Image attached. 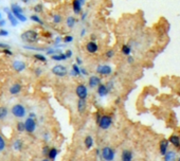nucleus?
I'll return each instance as SVG.
<instances>
[{"label": "nucleus", "mask_w": 180, "mask_h": 161, "mask_svg": "<svg viewBox=\"0 0 180 161\" xmlns=\"http://www.w3.org/2000/svg\"><path fill=\"white\" fill-rule=\"evenodd\" d=\"M0 49H11V47H10V45H8V44H6V42H1L0 41Z\"/></svg>", "instance_id": "a18cd8bd"}, {"label": "nucleus", "mask_w": 180, "mask_h": 161, "mask_svg": "<svg viewBox=\"0 0 180 161\" xmlns=\"http://www.w3.org/2000/svg\"><path fill=\"white\" fill-rule=\"evenodd\" d=\"M69 74H70L71 76H74V77L79 76V75H80V67H79L78 65H76V64H72L71 70L69 71Z\"/></svg>", "instance_id": "a211bd4d"}, {"label": "nucleus", "mask_w": 180, "mask_h": 161, "mask_svg": "<svg viewBox=\"0 0 180 161\" xmlns=\"http://www.w3.org/2000/svg\"><path fill=\"white\" fill-rule=\"evenodd\" d=\"M73 40H74V38H73V36H71V35H66L65 37H63V41H64L65 44H71Z\"/></svg>", "instance_id": "4c0bfd02"}, {"label": "nucleus", "mask_w": 180, "mask_h": 161, "mask_svg": "<svg viewBox=\"0 0 180 161\" xmlns=\"http://www.w3.org/2000/svg\"><path fill=\"white\" fill-rule=\"evenodd\" d=\"M41 161H51V160H50V159H48V158H45V159H42Z\"/></svg>", "instance_id": "e2e57ef3"}, {"label": "nucleus", "mask_w": 180, "mask_h": 161, "mask_svg": "<svg viewBox=\"0 0 180 161\" xmlns=\"http://www.w3.org/2000/svg\"><path fill=\"white\" fill-rule=\"evenodd\" d=\"M168 141H169L173 145H175L176 147H180V138H179L178 136H176V135L170 136V138L168 139Z\"/></svg>", "instance_id": "a878e982"}, {"label": "nucleus", "mask_w": 180, "mask_h": 161, "mask_svg": "<svg viewBox=\"0 0 180 161\" xmlns=\"http://www.w3.org/2000/svg\"><path fill=\"white\" fill-rule=\"evenodd\" d=\"M80 75H84V76L89 75L88 70H87V69H85V68H80Z\"/></svg>", "instance_id": "de8ad7c7"}, {"label": "nucleus", "mask_w": 180, "mask_h": 161, "mask_svg": "<svg viewBox=\"0 0 180 161\" xmlns=\"http://www.w3.org/2000/svg\"><path fill=\"white\" fill-rule=\"evenodd\" d=\"M23 48L27 49V50H37V51H44V50H46L45 48H36V47L31 46V45H26Z\"/></svg>", "instance_id": "58836bf2"}, {"label": "nucleus", "mask_w": 180, "mask_h": 161, "mask_svg": "<svg viewBox=\"0 0 180 161\" xmlns=\"http://www.w3.org/2000/svg\"><path fill=\"white\" fill-rule=\"evenodd\" d=\"M20 38L23 42L27 45H34L35 42L38 41V32L35 30H27L23 33H21Z\"/></svg>", "instance_id": "f257e3e1"}, {"label": "nucleus", "mask_w": 180, "mask_h": 161, "mask_svg": "<svg viewBox=\"0 0 180 161\" xmlns=\"http://www.w3.org/2000/svg\"><path fill=\"white\" fill-rule=\"evenodd\" d=\"M82 9H83V4L78 1V0H73L72 1V10L73 13L76 15H79L82 13Z\"/></svg>", "instance_id": "2eb2a0df"}, {"label": "nucleus", "mask_w": 180, "mask_h": 161, "mask_svg": "<svg viewBox=\"0 0 180 161\" xmlns=\"http://www.w3.org/2000/svg\"><path fill=\"white\" fill-rule=\"evenodd\" d=\"M2 18V14H1V11H0V19Z\"/></svg>", "instance_id": "0e129e2a"}, {"label": "nucleus", "mask_w": 180, "mask_h": 161, "mask_svg": "<svg viewBox=\"0 0 180 161\" xmlns=\"http://www.w3.org/2000/svg\"><path fill=\"white\" fill-rule=\"evenodd\" d=\"M75 64L78 65V66H80V65L83 64V59H82L79 56H76V57H75Z\"/></svg>", "instance_id": "09e8293b"}, {"label": "nucleus", "mask_w": 180, "mask_h": 161, "mask_svg": "<svg viewBox=\"0 0 180 161\" xmlns=\"http://www.w3.org/2000/svg\"><path fill=\"white\" fill-rule=\"evenodd\" d=\"M75 93L77 96L78 99H82V100H86L87 97H88V88L86 85L84 84H79L76 86L75 88Z\"/></svg>", "instance_id": "0eeeda50"}, {"label": "nucleus", "mask_w": 180, "mask_h": 161, "mask_svg": "<svg viewBox=\"0 0 180 161\" xmlns=\"http://www.w3.org/2000/svg\"><path fill=\"white\" fill-rule=\"evenodd\" d=\"M10 11L14 14V15H17V14H23V9L18 6L17 3H12L10 6Z\"/></svg>", "instance_id": "f3484780"}, {"label": "nucleus", "mask_w": 180, "mask_h": 161, "mask_svg": "<svg viewBox=\"0 0 180 161\" xmlns=\"http://www.w3.org/2000/svg\"><path fill=\"white\" fill-rule=\"evenodd\" d=\"M36 127H37V123L35 119L28 117L25 121V131H27L28 134H33L36 130Z\"/></svg>", "instance_id": "423d86ee"}, {"label": "nucleus", "mask_w": 180, "mask_h": 161, "mask_svg": "<svg viewBox=\"0 0 180 161\" xmlns=\"http://www.w3.org/2000/svg\"><path fill=\"white\" fill-rule=\"evenodd\" d=\"M44 35H45L46 37H51V36H52V34H50V33H44Z\"/></svg>", "instance_id": "bf43d9fd"}, {"label": "nucleus", "mask_w": 180, "mask_h": 161, "mask_svg": "<svg viewBox=\"0 0 180 161\" xmlns=\"http://www.w3.org/2000/svg\"><path fill=\"white\" fill-rule=\"evenodd\" d=\"M22 147H23V143H22V141H21L20 139H17V140L14 141V143H13V148H14L16 151H20V150L22 149Z\"/></svg>", "instance_id": "cd10ccee"}, {"label": "nucleus", "mask_w": 180, "mask_h": 161, "mask_svg": "<svg viewBox=\"0 0 180 161\" xmlns=\"http://www.w3.org/2000/svg\"><path fill=\"white\" fill-rule=\"evenodd\" d=\"M20 1H21L22 3H25V4H27V3L30 2V0H20Z\"/></svg>", "instance_id": "13d9d810"}, {"label": "nucleus", "mask_w": 180, "mask_h": 161, "mask_svg": "<svg viewBox=\"0 0 180 161\" xmlns=\"http://www.w3.org/2000/svg\"><path fill=\"white\" fill-rule=\"evenodd\" d=\"M6 146H7V143H6V140H4V138L0 135V151H2V150H4V148H6Z\"/></svg>", "instance_id": "e433bc0d"}, {"label": "nucleus", "mask_w": 180, "mask_h": 161, "mask_svg": "<svg viewBox=\"0 0 180 161\" xmlns=\"http://www.w3.org/2000/svg\"><path fill=\"white\" fill-rule=\"evenodd\" d=\"M168 143H169V141L168 140H165V139L160 142V154L161 155H164L166 153L167 147H168Z\"/></svg>", "instance_id": "5701e85b"}, {"label": "nucleus", "mask_w": 180, "mask_h": 161, "mask_svg": "<svg viewBox=\"0 0 180 161\" xmlns=\"http://www.w3.org/2000/svg\"><path fill=\"white\" fill-rule=\"evenodd\" d=\"M85 48H86V51H87L88 53H90V54H96V53L99 51V45H98L96 41H92V40L88 41V42L86 44Z\"/></svg>", "instance_id": "9b49d317"}, {"label": "nucleus", "mask_w": 180, "mask_h": 161, "mask_svg": "<svg viewBox=\"0 0 180 161\" xmlns=\"http://www.w3.org/2000/svg\"><path fill=\"white\" fill-rule=\"evenodd\" d=\"M6 25H7V21H6V19H3V18H1V19H0V28H3Z\"/></svg>", "instance_id": "864d4df0"}, {"label": "nucleus", "mask_w": 180, "mask_h": 161, "mask_svg": "<svg viewBox=\"0 0 180 161\" xmlns=\"http://www.w3.org/2000/svg\"><path fill=\"white\" fill-rule=\"evenodd\" d=\"M64 53H65V55H66L67 59H68V58H71V57H72V55H73V52H72V50H70V49L66 50V52H64Z\"/></svg>", "instance_id": "c03bdc74"}, {"label": "nucleus", "mask_w": 180, "mask_h": 161, "mask_svg": "<svg viewBox=\"0 0 180 161\" xmlns=\"http://www.w3.org/2000/svg\"><path fill=\"white\" fill-rule=\"evenodd\" d=\"M30 19H31L33 22H36V23H38V25H40V26H44V23H45V22L41 20V18H40L37 14H33V15H31Z\"/></svg>", "instance_id": "7c9ffc66"}, {"label": "nucleus", "mask_w": 180, "mask_h": 161, "mask_svg": "<svg viewBox=\"0 0 180 161\" xmlns=\"http://www.w3.org/2000/svg\"><path fill=\"white\" fill-rule=\"evenodd\" d=\"M16 129L18 130V132H23L25 131V122H17Z\"/></svg>", "instance_id": "c9c22d12"}, {"label": "nucleus", "mask_w": 180, "mask_h": 161, "mask_svg": "<svg viewBox=\"0 0 180 161\" xmlns=\"http://www.w3.org/2000/svg\"><path fill=\"white\" fill-rule=\"evenodd\" d=\"M51 72H52V74H54L57 77H65L69 73L68 68L66 66H64V65H55V66H53L52 69H51Z\"/></svg>", "instance_id": "20e7f679"}, {"label": "nucleus", "mask_w": 180, "mask_h": 161, "mask_svg": "<svg viewBox=\"0 0 180 161\" xmlns=\"http://www.w3.org/2000/svg\"><path fill=\"white\" fill-rule=\"evenodd\" d=\"M100 118H101V115H100V113L98 112V113H97V122H99V120H100Z\"/></svg>", "instance_id": "052dcab7"}, {"label": "nucleus", "mask_w": 180, "mask_h": 161, "mask_svg": "<svg viewBox=\"0 0 180 161\" xmlns=\"http://www.w3.org/2000/svg\"><path fill=\"white\" fill-rule=\"evenodd\" d=\"M9 115V109L6 107V106H0V120H4L7 119Z\"/></svg>", "instance_id": "bb28decb"}, {"label": "nucleus", "mask_w": 180, "mask_h": 161, "mask_svg": "<svg viewBox=\"0 0 180 161\" xmlns=\"http://www.w3.org/2000/svg\"><path fill=\"white\" fill-rule=\"evenodd\" d=\"M51 59L52 60H55V61H64L67 59L66 55L64 52H59V53H56V54H53L51 55Z\"/></svg>", "instance_id": "aec40b11"}, {"label": "nucleus", "mask_w": 180, "mask_h": 161, "mask_svg": "<svg viewBox=\"0 0 180 161\" xmlns=\"http://www.w3.org/2000/svg\"><path fill=\"white\" fill-rule=\"evenodd\" d=\"M178 161H180V158H179V160H178Z\"/></svg>", "instance_id": "69168bd1"}, {"label": "nucleus", "mask_w": 180, "mask_h": 161, "mask_svg": "<svg viewBox=\"0 0 180 161\" xmlns=\"http://www.w3.org/2000/svg\"><path fill=\"white\" fill-rule=\"evenodd\" d=\"M63 41V37H60V36H57L56 38H55V40H54V44L55 45H58L59 42H61Z\"/></svg>", "instance_id": "8fccbe9b"}, {"label": "nucleus", "mask_w": 180, "mask_h": 161, "mask_svg": "<svg viewBox=\"0 0 180 161\" xmlns=\"http://www.w3.org/2000/svg\"><path fill=\"white\" fill-rule=\"evenodd\" d=\"M14 16L17 18V20H18L19 22H26V21L28 20L27 16H26L25 14H17V15H14Z\"/></svg>", "instance_id": "f704fd0d"}, {"label": "nucleus", "mask_w": 180, "mask_h": 161, "mask_svg": "<svg viewBox=\"0 0 180 161\" xmlns=\"http://www.w3.org/2000/svg\"><path fill=\"white\" fill-rule=\"evenodd\" d=\"M49 149H50V147L49 146H44L42 147V155L44 156H48V154H49Z\"/></svg>", "instance_id": "49530a36"}, {"label": "nucleus", "mask_w": 180, "mask_h": 161, "mask_svg": "<svg viewBox=\"0 0 180 161\" xmlns=\"http://www.w3.org/2000/svg\"><path fill=\"white\" fill-rule=\"evenodd\" d=\"M101 83H102V79L99 75H91L88 79V86L91 89L97 88Z\"/></svg>", "instance_id": "9d476101"}, {"label": "nucleus", "mask_w": 180, "mask_h": 161, "mask_svg": "<svg viewBox=\"0 0 180 161\" xmlns=\"http://www.w3.org/2000/svg\"><path fill=\"white\" fill-rule=\"evenodd\" d=\"M86 108H87V102L86 100H82V99H78L77 103H76V109L79 113H84L86 111Z\"/></svg>", "instance_id": "dca6fc26"}, {"label": "nucleus", "mask_w": 180, "mask_h": 161, "mask_svg": "<svg viewBox=\"0 0 180 161\" xmlns=\"http://www.w3.org/2000/svg\"><path fill=\"white\" fill-rule=\"evenodd\" d=\"M12 67L14 69V71L20 73L22 71H25L27 69V64L23 61V60H20V59H16L12 63Z\"/></svg>", "instance_id": "1a4fd4ad"}, {"label": "nucleus", "mask_w": 180, "mask_h": 161, "mask_svg": "<svg viewBox=\"0 0 180 161\" xmlns=\"http://www.w3.org/2000/svg\"><path fill=\"white\" fill-rule=\"evenodd\" d=\"M34 73H35L36 76H40V75L42 74V69L39 68V67H36V68L34 69Z\"/></svg>", "instance_id": "37998d69"}, {"label": "nucleus", "mask_w": 180, "mask_h": 161, "mask_svg": "<svg viewBox=\"0 0 180 161\" xmlns=\"http://www.w3.org/2000/svg\"><path fill=\"white\" fill-rule=\"evenodd\" d=\"M98 124H99L100 128L106 130V129H108L111 126V124H112V118L109 115H103V116H101Z\"/></svg>", "instance_id": "39448f33"}, {"label": "nucleus", "mask_w": 180, "mask_h": 161, "mask_svg": "<svg viewBox=\"0 0 180 161\" xmlns=\"http://www.w3.org/2000/svg\"><path fill=\"white\" fill-rule=\"evenodd\" d=\"M57 155H58V150H57V148H56V147H51V148L49 149V154H48V156H47V157H48L51 161H54V160L56 159Z\"/></svg>", "instance_id": "4be33fe9"}, {"label": "nucleus", "mask_w": 180, "mask_h": 161, "mask_svg": "<svg viewBox=\"0 0 180 161\" xmlns=\"http://www.w3.org/2000/svg\"><path fill=\"white\" fill-rule=\"evenodd\" d=\"M121 52H122V54L128 56L131 53V47L129 45H123L122 48H121Z\"/></svg>", "instance_id": "c85d7f7f"}, {"label": "nucleus", "mask_w": 180, "mask_h": 161, "mask_svg": "<svg viewBox=\"0 0 180 161\" xmlns=\"http://www.w3.org/2000/svg\"><path fill=\"white\" fill-rule=\"evenodd\" d=\"M109 89H108V87H107V85H105V84H100L98 87H97V93H98V96L99 97H101V98H104V97H106L108 93H109Z\"/></svg>", "instance_id": "ddd939ff"}, {"label": "nucleus", "mask_w": 180, "mask_h": 161, "mask_svg": "<svg viewBox=\"0 0 180 161\" xmlns=\"http://www.w3.org/2000/svg\"><path fill=\"white\" fill-rule=\"evenodd\" d=\"M33 10H34V12H35L36 14H39V13H42V12H44V6H42L41 3H38V4H36V6H34V8H33Z\"/></svg>", "instance_id": "72a5a7b5"}, {"label": "nucleus", "mask_w": 180, "mask_h": 161, "mask_svg": "<svg viewBox=\"0 0 180 161\" xmlns=\"http://www.w3.org/2000/svg\"><path fill=\"white\" fill-rule=\"evenodd\" d=\"M1 52H2V54L7 55V56H12L13 55V52H12L11 49H2Z\"/></svg>", "instance_id": "a19ab883"}, {"label": "nucleus", "mask_w": 180, "mask_h": 161, "mask_svg": "<svg viewBox=\"0 0 180 161\" xmlns=\"http://www.w3.org/2000/svg\"><path fill=\"white\" fill-rule=\"evenodd\" d=\"M11 112H12V115L15 118H19V119L23 118L27 115L26 107L22 104H15V105H13L12 108H11Z\"/></svg>", "instance_id": "f03ea898"}, {"label": "nucleus", "mask_w": 180, "mask_h": 161, "mask_svg": "<svg viewBox=\"0 0 180 161\" xmlns=\"http://www.w3.org/2000/svg\"><path fill=\"white\" fill-rule=\"evenodd\" d=\"M79 15H80V20H82V21H84V20L87 18V13H86V12H84V13H80Z\"/></svg>", "instance_id": "603ef678"}, {"label": "nucleus", "mask_w": 180, "mask_h": 161, "mask_svg": "<svg viewBox=\"0 0 180 161\" xmlns=\"http://www.w3.org/2000/svg\"><path fill=\"white\" fill-rule=\"evenodd\" d=\"M33 57H34V59H36V60H38L40 63H45V64L47 63V57L41 53H35L33 55Z\"/></svg>", "instance_id": "c756f323"}, {"label": "nucleus", "mask_w": 180, "mask_h": 161, "mask_svg": "<svg viewBox=\"0 0 180 161\" xmlns=\"http://www.w3.org/2000/svg\"><path fill=\"white\" fill-rule=\"evenodd\" d=\"M105 56H106V58H112V57L115 56V50H113V49L107 50V51L105 52Z\"/></svg>", "instance_id": "ea45409f"}, {"label": "nucleus", "mask_w": 180, "mask_h": 161, "mask_svg": "<svg viewBox=\"0 0 180 161\" xmlns=\"http://www.w3.org/2000/svg\"><path fill=\"white\" fill-rule=\"evenodd\" d=\"M134 61H135V59H134V57H132L131 55H128V56H127V63H128L129 65H131V64H132Z\"/></svg>", "instance_id": "3c124183"}, {"label": "nucleus", "mask_w": 180, "mask_h": 161, "mask_svg": "<svg viewBox=\"0 0 180 161\" xmlns=\"http://www.w3.org/2000/svg\"><path fill=\"white\" fill-rule=\"evenodd\" d=\"M96 72L100 76H109L112 73V68L108 64H100L97 66Z\"/></svg>", "instance_id": "7ed1b4c3"}, {"label": "nucleus", "mask_w": 180, "mask_h": 161, "mask_svg": "<svg viewBox=\"0 0 180 161\" xmlns=\"http://www.w3.org/2000/svg\"><path fill=\"white\" fill-rule=\"evenodd\" d=\"M76 22H77V20H76V18H75L74 16H68V17L66 18V26H67L69 29L74 28L75 25H76Z\"/></svg>", "instance_id": "6ab92c4d"}, {"label": "nucleus", "mask_w": 180, "mask_h": 161, "mask_svg": "<svg viewBox=\"0 0 180 161\" xmlns=\"http://www.w3.org/2000/svg\"><path fill=\"white\" fill-rule=\"evenodd\" d=\"M61 16L59 15V14H53L52 15V21H53V23L54 25H59L60 22H61Z\"/></svg>", "instance_id": "473e14b6"}, {"label": "nucleus", "mask_w": 180, "mask_h": 161, "mask_svg": "<svg viewBox=\"0 0 180 161\" xmlns=\"http://www.w3.org/2000/svg\"><path fill=\"white\" fill-rule=\"evenodd\" d=\"M3 11L7 13V16H8V19H9V21H10L11 26H12V27H16V26L19 23V21H18L17 18L14 16V14L10 11V8H4Z\"/></svg>", "instance_id": "f8f14e48"}, {"label": "nucleus", "mask_w": 180, "mask_h": 161, "mask_svg": "<svg viewBox=\"0 0 180 161\" xmlns=\"http://www.w3.org/2000/svg\"><path fill=\"white\" fill-rule=\"evenodd\" d=\"M59 52H61V50L59 49V48H47L46 49V53L48 54V55H53V54H56V53H59Z\"/></svg>", "instance_id": "2f4dec72"}, {"label": "nucleus", "mask_w": 180, "mask_h": 161, "mask_svg": "<svg viewBox=\"0 0 180 161\" xmlns=\"http://www.w3.org/2000/svg\"><path fill=\"white\" fill-rule=\"evenodd\" d=\"M91 40H92V41H96V40H97V36H96L94 34L91 35Z\"/></svg>", "instance_id": "4d7b16f0"}, {"label": "nucleus", "mask_w": 180, "mask_h": 161, "mask_svg": "<svg viewBox=\"0 0 180 161\" xmlns=\"http://www.w3.org/2000/svg\"><path fill=\"white\" fill-rule=\"evenodd\" d=\"M86 34H87V30H86L85 28H84V29H82V30H80V33H79L80 37H84V36H85Z\"/></svg>", "instance_id": "5fc2aeb1"}, {"label": "nucleus", "mask_w": 180, "mask_h": 161, "mask_svg": "<svg viewBox=\"0 0 180 161\" xmlns=\"http://www.w3.org/2000/svg\"><path fill=\"white\" fill-rule=\"evenodd\" d=\"M84 143H85V146L87 149H90L92 146H93V138L91 136H87L84 140Z\"/></svg>", "instance_id": "393cba45"}, {"label": "nucleus", "mask_w": 180, "mask_h": 161, "mask_svg": "<svg viewBox=\"0 0 180 161\" xmlns=\"http://www.w3.org/2000/svg\"><path fill=\"white\" fill-rule=\"evenodd\" d=\"M78 1H79V2H80L83 6H84V4L86 3V1H87V0H78Z\"/></svg>", "instance_id": "680f3d73"}, {"label": "nucleus", "mask_w": 180, "mask_h": 161, "mask_svg": "<svg viewBox=\"0 0 180 161\" xmlns=\"http://www.w3.org/2000/svg\"><path fill=\"white\" fill-rule=\"evenodd\" d=\"M22 90V86L20 83H14L13 85H11V87L9 88V92L11 96H17L21 92Z\"/></svg>", "instance_id": "4468645a"}, {"label": "nucleus", "mask_w": 180, "mask_h": 161, "mask_svg": "<svg viewBox=\"0 0 180 161\" xmlns=\"http://www.w3.org/2000/svg\"><path fill=\"white\" fill-rule=\"evenodd\" d=\"M9 35V31H7L3 28H0V37H6Z\"/></svg>", "instance_id": "79ce46f5"}, {"label": "nucleus", "mask_w": 180, "mask_h": 161, "mask_svg": "<svg viewBox=\"0 0 180 161\" xmlns=\"http://www.w3.org/2000/svg\"><path fill=\"white\" fill-rule=\"evenodd\" d=\"M101 155H102V158L105 160V161H112L115 159V151L111 147L109 146H105L103 147L102 151H101Z\"/></svg>", "instance_id": "6e6552de"}, {"label": "nucleus", "mask_w": 180, "mask_h": 161, "mask_svg": "<svg viewBox=\"0 0 180 161\" xmlns=\"http://www.w3.org/2000/svg\"><path fill=\"white\" fill-rule=\"evenodd\" d=\"M121 159L122 161H131L132 160V154L130 150L128 149H125L122 151V155H121Z\"/></svg>", "instance_id": "412c9836"}, {"label": "nucleus", "mask_w": 180, "mask_h": 161, "mask_svg": "<svg viewBox=\"0 0 180 161\" xmlns=\"http://www.w3.org/2000/svg\"><path fill=\"white\" fill-rule=\"evenodd\" d=\"M164 161H177L176 154L174 151H166L164 154Z\"/></svg>", "instance_id": "b1692460"}, {"label": "nucleus", "mask_w": 180, "mask_h": 161, "mask_svg": "<svg viewBox=\"0 0 180 161\" xmlns=\"http://www.w3.org/2000/svg\"><path fill=\"white\" fill-rule=\"evenodd\" d=\"M29 117L32 118V119H36L37 116H36V113H34V112H30V113H29Z\"/></svg>", "instance_id": "6e6d98bb"}]
</instances>
